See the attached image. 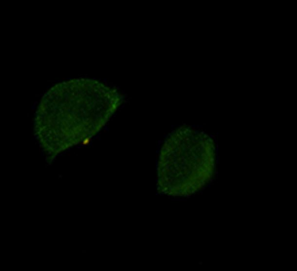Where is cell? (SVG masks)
Returning <instances> with one entry per match:
<instances>
[{"label":"cell","mask_w":297,"mask_h":271,"mask_svg":"<svg viewBox=\"0 0 297 271\" xmlns=\"http://www.w3.org/2000/svg\"><path fill=\"white\" fill-rule=\"evenodd\" d=\"M122 101L116 90L93 79L56 84L44 95L36 113L34 130L41 147L54 157L91 138Z\"/></svg>","instance_id":"6da1fadb"},{"label":"cell","mask_w":297,"mask_h":271,"mask_svg":"<svg viewBox=\"0 0 297 271\" xmlns=\"http://www.w3.org/2000/svg\"><path fill=\"white\" fill-rule=\"evenodd\" d=\"M216 163L213 140L206 134L181 127L169 135L160 149L158 191L171 196H187L203 189L213 178Z\"/></svg>","instance_id":"7a4b0ae2"}]
</instances>
